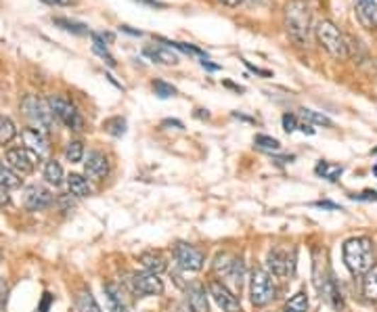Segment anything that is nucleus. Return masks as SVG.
<instances>
[{
	"instance_id": "nucleus-11",
	"label": "nucleus",
	"mask_w": 377,
	"mask_h": 312,
	"mask_svg": "<svg viewBox=\"0 0 377 312\" xmlns=\"http://www.w3.org/2000/svg\"><path fill=\"white\" fill-rule=\"evenodd\" d=\"M128 287L135 296H159L164 294V283L153 272H135L128 279Z\"/></svg>"
},
{
	"instance_id": "nucleus-25",
	"label": "nucleus",
	"mask_w": 377,
	"mask_h": 312,
	"mask_svg": "<svg viewBox=\"0 0 377 312\" xmlns=\"http://www.w3.org/2000/svg\"><path fill=\"white\" fill-rule=\"evenodd\" d=\"M45 179H47V182H50V184H55V186H59V184L63 182V168H61L59 162L48 160L47 164H45Z\"/></svg>"
},
{
	"instance_id": "nucleus-4",
	"label": "nucleus",
	"mask_w": 377,
	"mask_h": 312,
	"mask_svg": "<svg viewBox=\"0 0 377 312\" xmlns=\"http://www.w3.org/2000/svg\"><path fill=\"white\" fill-rule=\"evenodd\" d=\"M21 111L26 116V120L30 122V126L38 133L48 134L52 133L55 128V113L50 111V105L47 101L34 96V94H28L23 101H21Z\"/></svg>"
},
{
	"instance_id": "nucleus-32",
	"label": "nucleus",
	"mask_w": 377,
	"mask_h": 312,
	"mask_svg": "<svg viewBox=\"0 0 377 312\" xmlns=\"http://www.w3.org/2000/svg\"><path fill=\"white\" fill-rule=\"evenodd\" d=\"M254 145L258 149H262V151H269V153H277L281 149V143L277 138H273V136H266V134H258L254 138Z\"/></svg>"
},
{
	"instance_id": "nucleus-30",
	"label": "nucleus",
	"mask_w": 377,
	"mask_h": 312,
	"mask_svg": "<svg viewBox=\"0 0 377 312\" xmlns=\"http://www.w3.org/2000/svg\"><path fill=\"white\" fill-rule=\"evenodd\" d=\"M52 23H55V26H59V28H63L65 32H72V34H78V36L89 34V28H86L84 23L69 21V19H65V17H57V19H52Z\"/></svg>"
},
{
	"instance_id": "nucleus-8",
	"label": "nucleus",
	"mask_w": 377,
	"mask_h": 312,
	"mask_svg": "<svg viewBox=\"0 0 377 312\" xmlns=\"http://www.w3.org/2000/svg\"><path fill=\"white\" fill-rule=\"evenodd\" d=\"M48 105H50V111L69 128V130H76L80 133L84 128V120L80 116V111L76 109V105L65 96V94H55L48 99Z\"/></svg>"
},
{
	"instance_id": "nucleus-1",
	"label": "nucleus",
	"mask_w": 377,
	"mask_h": 312,
	"mask_svg": "<svg viewBox=\"0 0 377 312\" xmlns=\"http://www.w3.org/2000/svg\"><path fill=\"white\" fill-rule=\"evenodd\" d=\"M310 6L306 0H287L283 9V26L287 32V38L296 46H304L310 32Z\"/></svg>"
},
{
	"instance_id": "nucleus-51",
	"label": "nucleus",
	"mask_w": 377,
	"mask_h": 312,
	"mask_svg": "<svg viewBox=\"0 0 377 312\" xmlns=\"http://www.w3.org/2000/svg\"><path fill=\"white\" fill-rule=\"evenodd\" d=\"M0 262H2V250H0Z\"/></svg>"
},
{
	"instance_id": "nucleus-17",
	"label": "nucleus",
	"mask_w": 377,
	"mask_h": 312,
	"mask_svg": "<svg viewBox=\"0 0 377 312\" xmlns=\"http://www.w3.org/2000/svg\"><path fill=\"white\" fill-rule=\"evenodd\" d=\"M187 308L191 312H210L206 289L199 283L187 285Z\"/></svg>"
},
{
	"instance_id": "nucleus-12",
	"label": "nucleus",
	"mask_w": 377,
	"mask_h": 312,
	"mask_svg": "<svg viewBox=\"0 0 377 312\" xmlns=\"http://www.w3.org/2000/svg\"><path fill=\"white\" fill-rule=\"evenodd\" d=\"M208 291H210V296L214 298V302L223 308V312H243L239 298H237L235 294H233L227 285H223L220 281H210Z\"/></svg>"
},
{
	"instance_id": "nucleus-3",
	"label": "nucleus",
	"mask_w": 377,
	"mask_h": 312,
	"mask_svg": "<svg viewBox=\"0 0 377 312\" xmlns=\"http://www.w3.org/2000/svg\"><path fill=\"white\" fill-rule=\"evenodd\" d=\"M315 38L321 48H325L335 61H346L350 57V46L346 36L331 19H321L315 28Z\"/></svg>"
},
{
	"instance_id": "nucleus-45",
	"label": "nucleus",
	"mask_w": 377,
	"mask_h": 312,
	"mask_svg": "<svg viewBox=\"0 0 377 312\" xmlns=\"http://www.w3.org/2000/svg\"><path fill=\"white\" fill-rule=\"evenodd\" d=\"M201 67H203V69H210V72H216V69H220V65L208 63V59H203V61H201Z\"/></svg>"
},
{
	"instance_id": "nucleus-40",
	"label": "nucleus",
	"mask_w": 377,
	"mask_h": 312,
	"mask_svg": "<svg viewBox=\"0 0 377 312\" xmlns=\"http://www.w3.org/2000/svg\"><path fill=\"white\" fill-rule=\"evenodd\" d=\"M55 302V296H50V294H45L43 296V302L38 304V312H48L50 311V304Z\"/></svg>"
},
{
	"instance_id": "nucleus-35",
	"label": "nucleus",
	"mask_w": 377,
	"mask_h": 312,
	"mask_svg": "<svg viewBox=\"0 0 377 312\" xmlns=\"http://www.w3.org/2000/svg\"><path fill=\"white\" fill-rule=\"evenodd\" d=\"M103 128L111 136H124L126 134V120L120 118V116L118 118H109V120L103 122Z\"/></svg>"
},
{
	"instance_id": "nucleus-16",
	"label": "nucleus",
	"mask_w": 377,
	"mask_h": 312,
	"mask_svg": "<svg viewBox=\"0 0 377 312\" xmlns=\"http://www.w3.org/2000/svg\"><path fill=\"white\" fill-rule=\"evenodd\" d=\"M356 17L367 30L377 32V0H354Z\"/></svg>"
},
{
	"instance_id": "nucleus-28",
	"label": "nucleus",
	"mask_w": 377,
	"mask_h": 312,
	"mask_svg": "<svg viewBox=\"0 0 377 312\" xmlns=\"http://www.w3.org/2000/svg\"><path fill=\"white\" fill-rule=\"evenodd\" d=\"M285 312H308V296L304 291L291 296L285 304Z\"/></svg>"
},
{
	"instance_id": "nucleus-7",
	"label": "nucleus",
	"mask_w": 377,
	"mask_h": 312,
	"mask_svg": "<svg viewBox=\"0 0 377 312\" xmlns=\"http://www.w3.org/2000/svg\"><path fill=\"white\" fill-rule=\"evenodd\" d=\"M275 294H277V289L273 285L271 274L264 268H254L252 279H249V298H252V304L258 306V308H262V306H266L275 298Z\"/></svg>"
},
{
	"instance_id": "nucleus-39",
	"label": "nucleus",
	"mask_w": 377,
	"mask_h": 312,
	"mask_svg": "<svg viewBox=\"0 0 377 312\" xmlns=\"http://www.w3.org/2000/svg\"><path fill=\"white\" fill-rule=\"evenodd\" d=\"M6 296H9V285L4 279H0V312H4V306H6Z\"/></svg>"
},
{
	"instance_id": "nucleus-29",
	"label": "nucleus",
	"mask_w": 377,
	"mask_h": 312,
	"mask_svg": "<svg viewBox=\"0 0 377 312\" xmlns=\"http://www.w3.org/2000/svg\"><path fill=\"white\" fill-rule=\"evenodd\" d=\"M17 136V128L11 118L0 116V145H9Z\"/></svg>"
},
{
	"instance_id": "nucleus-43",
	"label": "nucleus",
	"mask_w": 377,
	"mask_h": 312,
	"mask_svg": "<svg viewBox=\"0 0 377 312\" xmlns=\"http://www.w3.org/2000/svg\"><path fill=\"white\" fill-rule=\"evenodd\" d=\"M245 65H247V69H252V72H256V74H260V76H264V78H271V72H266V69H260V67L252 65L249 61H245Z\"/></svg>"
},
{
	"instance_id": "nucleus-49",
	"label": "nucleus",
	"mask_w": 377,
	"mask_h": 312,
	"mask_svg": "<svg viewBox=\"0 0 377 312\" xmlns=\"http://www.w3.org/2000/svg\"><path fill=\"white\" fill-rule=\"evenodd\" d=\"M254 2H256V4H266L269 0H254Z\"/></svg>"
},
{
	"instance_id": "nucleus-48",
	"label": "nucleus",
	"mask_w": 377,
	"mask_h": 312,
	"mask_svg": "<svg viewBox=\"0 0 377 312\" xmlns=\"http://www.w3.org/2000/svg\"><path fill=\"white\" fill-rule=\"evenodd\" d=\"M164 126H174V128H183V124H181V122H176V120H166V122H164Z\"/></svg>"
},
{
	"instance_id": "nucleus-33",
	"label": "nucleus",
	"mask_w": 377,
	"mask_h": 312,
	"mask_svg": "<svg viewBox=\"0 0 377 312\" xmlns=\"http://www.w3.org/2000/svg\"><path fill=\"white\" fill-rule=\"evenodd\" d=\"M65 157L72 164L82 162V157H84V145H82V140H69L67 147H65Z\"/></svg>"
},
{
	"instance_id": "nucleus-15",
	"label": "nucleus",
	"mask_w": 377,
	"mask_h": 312,
	"mask_svg": "<svg viewBox=\"0 0 377 312\" xmlns=\"http://www.w3.org/2000/svg\"><path fill=\"white\" fill-rule=\"evenodd\" d=\"M84 172L91 180H103L109 172V160L105 153L101 151H91L89 153V160L84 164Z\"/></svg>"
},
{
	"instance_id": "nucleus-19",
	"label": "nucleus",
	"mask_w": 377,
	"mask_h": 312,
	"mask_svg": "<svg viewBox=\"0 0 377 312\" xmlns=\"http://www.w3.org/2000/svg\"><path fill=\"white\" fill-rule=\"evenodd\" d=\"M103 289H105L109 312H128V304L124 300V294H122V289L116 283H105Z\"/></svg>"
},
{
	"instance_id": "nucleus-18",
	"label": "nucleus",
	"mask_w": 377,
	"mask_h": 312,
	"mask_svg": "<svg viewBox=\"0 0 377 312\" xmlns=\"http://www.w3.org/2000/svg\"><path fill=\"white\" fill-rule=\"evenodd\" d=\"M21 138H23V145L28 149H32L34 153H38L40 157H45L48 153V143H47V134L38 133L34 128H26L21 133Z\"/></svg>"
},
{
	"instance_id": "nucleus-23",
	"label": "nucleus",
	"mask_w": 377,
	"mask_h": 312,
	"mask_svg": "<svg viewBox=\"0 0 377 312\" xmlns=\"http://www.w3.org/2000/svg\"><path fill=\"white\" fill-rule=\"evenodd\" d=\"M67 189H69V195H74V197H89L93 193L89 180L80 177V174H69L67 177Z\"/></svg>"
},
{
	"instance_id": "nucleus-26",
	"label": "nucleus",
	"mask_w": 377,
	"mask_h": 312,
	"mask_svg": "<svg viewBox=\"0 0 377 312\" xmlns=\"http://www.w3.org/2000/svg\"><path fill=\"white\" fill-rule=\"evenodd\" d=\"M76 311L78 312H101L96 300L93 298L91 291H80L76 298Z\"/></svg>"
},
{
	"instance_id": "nucleus-38",
	"label": "nucleus",
	"mask_w": 377,
	"mask_h": 312,
	"mask_svg": "<svg viewBox=\"0 0 377 312\" xmlns=\"http://www.w3.org/2000/svg\"><path fill=\"white\" fill-rule=\"evenodd\" d=\"M354 201H377V191H363V193H354L352 195Z\"/></svg>"
},
{
	"instance_id": "nucleus-46",
	"label": "nucleus",
	"mask_w": 377,
	"mask_h": 312,
	"mask_svg": "<svg viewBox=\"0 0 377 312\" xmlns=\"http://www.w3.org/2000/svg\"><path fill=\"white\" fill-rule=\"evenodd\" d=\"M298 130H302L304 134H315V128H313L310 124H306V122H304V124H300V126H298Z\"/></svg>"
},
{
	"instance_id": "nucleus-21",
	"label": "nucleus",
	"mask_w": 377,
	"mask_h": 312,
	"mask_svg": "<svg viewBox=\"0 0 377 312\" xmlns=\"http://www.w3.org/2000/svg\"><path fill=\"white\" fill-rule=\"evenodd\" d=\"M145 55L155 63H164V65H176L179 63V55L172 52V48H168V46H147Z\"/></svg>"
},
{
	"instance_id": "nucleus-42",
	"label": "nucleus",
	"mask_w": 377,
	"mask_h": 312,
	"mask_svg": "<svg viewBox=\"0 0 377 312\" xmlns=\"http://www.w3.org/2000/svg\"><path fill=\"white\" fill-rule=\"evenodd\" d=\"M9 191H11V189H6L4 184H0V206H6V204H9V199H11V197H9Z\"/></svg>"
},
{
	"instance_id": "nucleus-9",
	"label": "nucleus",
	"mask_w": 377,
	"mask_h": 312,
	"mask_svg": "<svg viewBox=\"0 0 377 312\" xmlns=\"http://www.w3.org/2000/svg\"><path fill=\"white\" fill-rule=\"evenodd\" d=\"M6 166L13 170V172H17L19 177H30L34 170H36V166H38V162H40V155L38 153H34L32 149H28V147H15V149H9L6 151Z\"/></svg>"
},
{
	"instance_id": "nucleus-14",
	"label": "nucleus",
	"mask_w": 377,
	"mask_h": 312,
	"mask_svg": "<svg viewBox=\"0 0 377 312\" xmlns=\"http://www.w3.org/2000/svg\"><path fill=\"white\" fill-rule=\"evenodd\" d=\"M52 204V193L40 186V184H32L23 191V206L30 210V212H40V210H47L48 206Z\"/></svg>"
},
{
	"instance_id": "nucleus-36",
	"label": "nucleus",
	"mask_w": 377,
	"mask_h": 312,
	"mask_svg": "<svg viewBox=\"0 0 377 312\" xmlns=\"http://www.w3.org/2000/svg\"><path fill=\"white\" fill-rule=\"evenodd\" d=\"M151 87H153V92H155L159 99H168V96H174V94H176V89H174L172 84L164 82V80H155Z\"/></svg>"
},
{
	"instance_id": "nucleus-20",
	"label": "nucleus",
	"mask_w": 377,
	"mask_h": 312,
	"mask_svg": "<svg viewBox=\"0 0 377 312\" xmlns=\"http://www.w3.org/2000/svg\"><path fill=\"white\" fill-rule=\"evenodd\" d=\"M139 262L145 267L147 272H153V274H159V272H164V270L168 268V262H166L164 254H162V252H155V250L142 252L141 256H139Z\"/></svg>"
},
{
	"instance_id": "nucleus-34",
	"label": "nucleus",
	"mask_w": 377,
	"mask_h": 312,
	"mask_svg": "<svg viewBox=\"0 0 377 312\" xmlns=\"http://www.w3.org/2000/svg\"><path fill=\"white\" fill-rule=\"evenodd\" d=\"M302 111V118H304V122L306 124H319V126H327L331 128L333 126V122H331L327 116H323V113H319V111H313V109H300Z\"/></svg>"
},
{
	"instance_id": "nucleus-2",
	"label": "nucleus",
	"mask_w": 377,
	"mask_h": 312,
	"mask_svg": "<svg viewBox=\"0 0 377 312\" xmlns=\"http://www.w3.org/2000/svg\"><path fill=\"white\" fill-rule=\"evenodd\" d=\"M344 264L354 274L363 277L369 268L376 264V247L369 237H352L344 243Z\"/></svg>"
},
{
	"instance_id": "nucleus-5",
	"label": "nucleus",
	"mask_w": 377,
	"mask_h": 312,
	"mask_svg": "<svg viewBox=\"0 0 377 312\" xmlns=\"http://www.w3.org/2000/svg\"><path fill=\"white\" fill-rule=\"evenodd\" d=\"M214 270L218 272L220 277V283L227 285L233 294H239L241 287H243V279H245V264H243V258H237L233 254H218L216 260H214Z\"/></svg>"
},
{
	"instance_id": "nucleus-44",
	"label": "nucleus",
	"mask_w": 377,
	"mask_h": 312,
	"mask_svg": "<svg viewBox=\"0 0 377 312\" xmlns=\"http://www.w3.org/2000/svg\"><path fill=\"white\" fill-rule=\"evenodd\" d=\"M315 206H317V208H325V210H339V212H342V208H339L337 204H331V201H317Z\"/></svg>"
},
{
	"instance_id": "nucleus-47",
	"label": "nucleus",
	"mask_w": 377,
	"mask_h": 312,
	"mask_svg": "<svg viewBox=\"0 0 377 312\" xmlns=\"http://www.w3.org/2000/svg\"><path fill=\"white\" fill-rule=\"evenodd\" d=\"M223 4H227V6H239V4H243L245 0H220Z\"/></svg>"
},
{
	"instance_id": "nucleus-13",
	"label": "nucleus",
	"mask_w": 377,
	"mask_h": 312,
	"mask_svg": "<svg viewBox=\"0 0 377 312\" xmlns=\"http://www.w3.org/2000/svg\"><path fill=\"white\" fill-rule=\"evenodd\" d=\"M174 258L176 262L181 264V268L185 270H201L203 262H206V256L201 250H197L195 245H188V243H179L174 247Z\"/></svg>"
},
{
	"instance_id": "nucleus-10",
	"label": "nucleus",
	"mask_w": 377,
	"mask_h": 312,
	"mask_svg": "<svg viewBox=\"0 0 377 312\" xmlns=\"http://www.w3.org/2000/svg\"><path fill=\"white\" fill-rule=\"evenodd\" d=\"M266 267L275 277H293L296 274V252L285 247H273L266 256Z\"/></svg>"
},
{
	"instance_id": "nucleus-41",
	"label": "nucleus",
	"mask_w": 377,
	"mask_h": 312,
	"mask_svg": "<svg viewBox=\"0 0 377 312\" xmlns=\"http://www.w3.org/2000/svg\"><path fill=\"white\" fill-rule=\"evenodd\" d=\"M43 2H47L50 6H72L76 0H43Z\"/></svg>"
},
{
	"instance_id": "nucleus-31",
	"label": "nucleus",
	"mask_w": 377,
	"mask_h": 312,
	"mask_svg": "<svg viewBox=\"0 0 377 312\" xmlns=\"http://www.w3.org/2000/svg\"><path fill=\"white\" fill-rule=\"evenodd\" d=\"M93 50L101 57V59H105V63L107 65H116V59L109 55V50H107V45H105V38L101 36V34H93Z\"/></svg>"
},
{
	"instance_id": "nucleus-37",
	"label": "nucleus",
	"mask_w": 377,
	"mask_h": 312,
	"mask_svg": "<svg viewBox=\"0 0 377 312\" xmlns=\"http://www.w3.org/2000/svg\"><path fill=\"white\" fill-rule=\"evenodd\" d=\"M298 126H300V122H298V118L293 113H285L283 116V130L285 133H293V130H298Z\"/></svg>"
},
{
	"instance_id": "nucleus-24",
	"label": "nucleus",
	"mask_w": 377,
	"mask_h": 312,
	"mask_svg": "<svg viewBox=\"0 0 377 312\" xmlns=\"http://www.w3.org/2000/svg\"><path fill=\"white\" fill-rule=\"evenodd\" d=\"M315 172H317L319 177H323L325 180L337 182L339 177L344 174V166L333 164V162H319V164H317V168H315Z\"/></svg>"
},
{
	"instance_id": "nucleus-22",
	"label": "nucleus",
	"mask_w": 377,
	"mask_h": 312,
	"mask_svg": "<svg viewBox=\"0 0 377 312\" xmlns=\"http://www.w3.org/2000/svg\"><path fill=\"white\" fill-rule=\"evenodd\" d=\"M363 296L365 300L377 304V264H373L363 274Z\"/></svg>"
},
{
	"instance_id": "nucleus-27",
	"label": "nucleus",
	"mask_w": 377,
	"mask_h": 312,
	"mask_svg": "<svg viewBox=\"0 0 377 312\" xmlns=\"http://www.w3.org/2000/svg\"><path fill=\"white\" fill-rule=\"evenodd\" d=\"M0 184H4L6 189H19V186H21L19 174L13 172L4 162H0Z\"/></svg>"
},
{
	"instance_id": "nucleus-6",
	"label": "nucleus",
	"mask_w": 377,
	"mask_h": 312,
	"mask_svg": "<svg viewBox=\"0 0 377 312\" xmlns=\"http://www.w3.org/2000/svg\"><path fill=\"white\" fill-rule=\"evenodd\" d=\"M315 285H317V289L321 294V300H325L333 311H346V302H344L342 291L337 287L335 274L331 272V268L327 264H323V272H321V268L315 264Z\"/></svg>"
},
{
	"instance_id": "nucleus-50",
	"label": "nucleus",
	"mask_w": 377,
	"mask_h": 312,
	"mask_svg": "<svg viewBox=\"0 0 377 312\" xmlns=\"http://www.w3.org/2000/svg\"><path fill=\"white\" fill-rule=\"evenodd\" d=\"M371 153H373V155H377V149H373V151H371Z\"/></svg>"
}]
</instances>
